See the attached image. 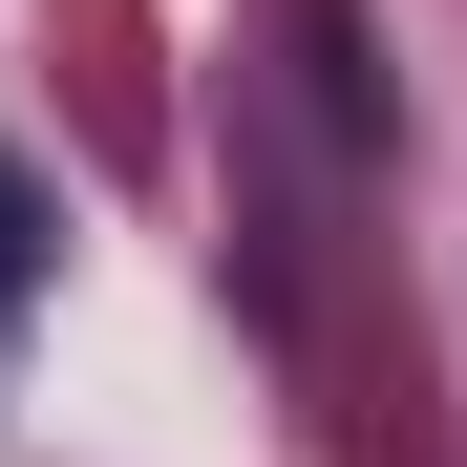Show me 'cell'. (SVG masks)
Segmentation results:
<instances>
[{
  "mask_svg": "<svg viewBox=\"0 0 467 467\" xmlns=\"http://www.w3.org/2000/svg\"><path fill=\"white\" fill-rule=\"evenodd\" d=\"M22 297H43V171L0 149V319H22Z\"/></svg>",
  "mask_w": 467,
  "mask_h": 467,
  "instance_id": "6da1fadb",
  "label": "cell"
}]
</instances>
